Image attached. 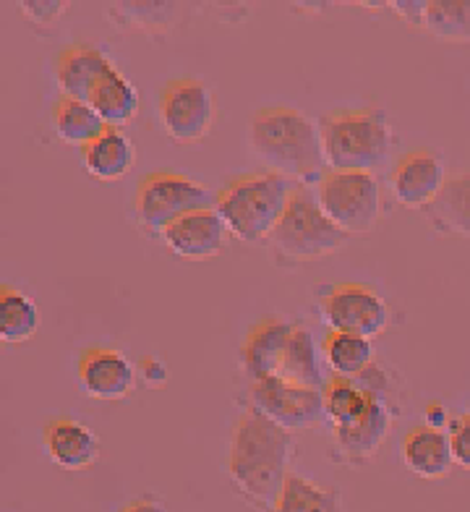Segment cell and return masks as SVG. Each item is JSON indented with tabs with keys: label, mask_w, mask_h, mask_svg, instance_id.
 <instances>
[{
	"label": "cell",
	"mask_w": 470,
	"mask_h": 512,
	"mask_svg": "<svg viewBox=\"0 0 470 512\" xmlns=\"http://www.w3.org/2000/svg\"><path fill=\"white\" fill-rule=\"evenodd\" d=\"M296 458L293 432L246 405L228 439V476L254 510L272 512Z\"/></svg>",
	"instance_id": "obj_1"
},
{
	"label": "cell",
	"mask_w": 470,
	"mask_h": 512,
	"mask_svg": "<svg viewBox=\"0 0 470 512\" xmlns=\"http://www.w3.org/2000/svg\"><path fill=\"white\" fill-rule=\"evenodd\" d=\"M254 155L280 176L311 183L322 178L324 152L319 123L298 108L272 105L256 110L249 121Z\"/></svg>",
	"instance_id": "obj_2"
},
{
	"label": "cell",
	"mask_w": 470,
	"mask_h": 512,
	"mask_svg": "<svg viewBox=\"0 0 470 512\" xmlns=\"http://www.w3.org/2000/svg\"><path fill=\"white\" fill-rule=\"evenodd\" d=\"M293 183L275 170L246 173L228 181L215 194V209L230 236L243 243H259L272 236L288 207Z\"/></svg>",
	"instance_id": "obj_3"
},
{
	"label": "cell",
	"mask_w": 470,
	"mask_h": 512,
	"mask_svg": "<svg viewBox=\"0 0 470 512\" xmlns=\"http://www.w3.org/2000/svg\"><path fill=\"white\" fill-rule=\"evenodd\" d=\"M319 134L329 170L374 173L395 144V131L384 110H329L319 118Z\"/></svg>",
	"instance_id": "obj_4"
},
{
	"label": "cell",
	"mask_w": 470,
	"mask_h": 512,
	"mask_svg": "<svg viewBox=\"0 0 470 512\" xmlns=\"http://www.w3.org/2000/svg\"><path fill=\"white\" fill-rule=\"evenodd\" d=\"M269 241V251L282 264L319 262L324 256L337 254L348 243V233L337 228L316 196L306 186H293L288 207L282 212Z\"/></svg>",
	"instance_id": "obj_5"
},
{
	"label": "cell",
	"mask_w": 470,
	"mask_h": 512,
	"mask_svg": "<svg viewBox=\"0 0 470 512\" xmlns=\"http://www.w3.org/2000/svg\"><path fill=\"white\" fill-rule=\"evenodd\" d=\"M316 202L348 236L371 233L382 215V189L366 170H324L316 183Z\"/></svg>",
	"instance_id": "obj_6"
},
{
	"label": "cell",
	"mask_w": 470,
	"mask_h": 512,
	"mask_svg": "<svg viewBox=\"0 0 470 512\" xmlns=\"http://www.w3.org/2000/svg\"><path fill=\"white\" fill-rule=\"evenodd\" d=\"M212 207L209 191L194 178L173 173V170H155L136 183L134 191V220L144 236H157L173 220L191 212V209Z\"/></svg>",
	"instance_id": "obj_7"
},
{
	"label": "cell",
	"mask_w": 470,
	"mask_h": 512,
	"mask_svg": "<svg viewBox=\"0 0 470 512\" xmlns=\"http://www.w3.org/2000/svg\"><path fill=\"white\" fill-rule=\"evenodd\" d=\"M319 317L329 330L350 335L376 337L387 330L392 319L390 304L382 293L366 283H337L322 290Z\"/></svg>",
	"instance_id": "obj_8"
},
{
	"label": "cell",
	"mask_w": 470,
	"mask_h": 512,
	"mask_svg": "<svg viewBox=\"0 0 470 512\" xmlns=\"http://www.w3.org/2000/svg\"><path fill=\"white\" fill-rule=\"evenodd\" d=\"M157 110L173 142H202L215 123V92L196 76L173 79L162 87Z\"/></svg>",
	"instance_id": "obj_9"
},
{
	"label": "cell",
	"mask_w": 470,
	"mask_h": 512,
	"mask_svg": "<svg viewBox=\"0 0 470 512\" xmlns=\"http://www.w3.org/2000/svg\"><path fill=\"white\" fill-rule=\"evenodd\" d=\"M249 405L288 432L311 429L324 421L322 390L301 387L282 377L251 379Z\"/></svg>",
	"instance_id": "obj_10"
},
{
	"label": "cell",
	"mask_w": 470,
	"mask_h": 512,
	"mask_svg": "<svg viewBox=\"0 0 470 512\" xmlns=\"http://www.w3.org/2000/svg\"><path fill=\"white\" fill-rule=\"evenodd\" d=\"M162 243L170 254L188 262H204V259H215L225 246L228 228L217 215L215 204L212 207L191 209L186 215L168 225L160 233Z\"/></svg>",
	"instance_id": "obj_11"
},
{
	"label": "cell",
	"mask_w": 470,
	"mask_h": 512,
	"mask_svg": "<svg viewBox=\"0 0 470 512\" xmlns=\"http://www.w3.org/2000/svg\"><path fill=\"white\" fill-rule=\"evenodd\" d=\"M395 416H400L395 405L379 398L374 408L358 424L329 429L332 432V447H335L329 452V458L340 465H348V468H358V465H366L369 460H374L376 452L382 450L384 439L390 437Z\"/></svg>",
	"instance_id": "obj_12"
},
{
	"label": "cell",
	"mask_w": 470,
	"mask_h": 512,
	"mask_svg": "<svg viewBox=\"0 0 470 512\" xmlns=\"http://www.w3.org/2000/svg\"><path fill=\"white\" fill-rule=\"evenodd\" d=\"M139 371L126 358V353L92 345L79 358V384L94 400H123L136 390Z\"/></svg>",
	"instance_id": "obj_13"
},
{
	"label": "cell",
	"mask_w": 470,
	"mask_h": 512,
	"mask_svg": "<svg viewBox=\"0 0 470 512\" xmlns=\"http://www.w3.org/2000/svg\"><path fill=\"white\" fill-rule=\"evenodd\" d=\"M447 176H444L442 157L429 149L408 152L397 162L390 176V186L395 199L408 209H429L442 194Z\"/></svg>",
	"instance_id": "obj_14"
},
{
	"label": "cell",
	"mask_w": 470,
	"mask_h": 512,
	"mask_svg": "<svg viewBox=\"0 0 470 512\" xmlns=\"http://www.w3.org/2000/svg\"><path fill=\"white\" fill-rule=\"evenodd\" d=\"M42 447L47 458L63 471H84L100 458V439L84 421L61 416L47 421L42 429Z\"/></svg>",
	"instance_id": "obj_15"
},
{
	"label": "cell",
	"mask_w": 470,
	"mask_h": 512,
	"mask_svg": "<svg viewBox=\"0 0 470 512\" xmlns=\"http://www.w3.org/2000/svg\"><path fill=\"white\" fill-rule=\"evenodd\" d=\"M290 330L293 322L280 317H262L251 324L241 348V366L249 379L277 377Z\"/></svg>",
	"instance_id": "obj_16"
},
{
	"label": "cell",
	"mask_w": 470,
	"mask_h": 512,
	"mask_svg": "<svg viewBox=\"0 0 470 512\" xmlns=\"http://www.w3.org/2000/svg\"><path fill=\"white\" fill-rule=\"evenodd\" d=\"M400 460L418 479H442L452 468L450 437L434 426H410L400 439Z\"/></svg>",
	"instance_id": "obj_17"
},
{
	"label": "cell",
	"mask_w": 470,
	"mask_h": 512,
	"mask_svg": "<svg viewBox=\"0 0 470 512\" xmlns=\"http://www.w3.org/2000/svg\"><path fill=\"white\" fill-rule=\"evenodd\" d=\"M89 108L100 115L105 126H123L139 113V92L113 61L102 68L87 95Z\"/></svg>",
	"instance_id": "obj_18"
},
{
	"label": "cell",
	"mask_w": 470,
	"mask_h": 512,
	"mask_svg": "<svg viewBox=\"0 0 470 512\" xmlns=\"http://www.w3.org/2000/svg\"><path fill=\"white\" fill-rule=\"evenodd\" d=\"M81 162L97 181H121L136 165V147L121 128L108 126L87 147H81Z\"/></svg>",
	"instance_id": "obj_19"
},
{
	"label": "cell",
	"mask_w": 470,
	"mask_h": 512,
	"mask_svg": "<svg viewBox=\"0 0 470 512\" xmlns=\"http://www.w3.org/2000/svg\"><path fill=\"white\" fill-rule=\"evenodd\" d=\"M277 377L288 379L293 384H301V387H311V390H322L324 384H327L322 358H319V351H316L314 345V332L301 319L293 322V330H290L288 345H285V353H282Z\"/></svg>",
	"instance_id": "obj_20"
},
{
	"label": "cell",
	"mask_w": 470,
	"mask_h": 512,
	"mask_svg": "<svg viewBox=\"0 0 470 512\" xmlns=\"http://www.w3.org/2000/svg\"><path fill=\"white\" fill-rule=\"evenodd\" d=\"M108 63L110 58L97 45H89V42L68 45L61 58H58V68H55V79H58L61 95L87 102L94 79L100 76V71Z\"/></svg>",
	"instance_id": "obj_21"
},
{
	"label": "cell",
	"mask_w": 470,
	"mask_h": 512,
	"mask_svg": "<svg viewBox=\"0 0 470 512\" xmlns=\"http://www.w3.org/2000/svg\"><path fill=\"white\" fill-rule=\"evenodd\" d=\"M376 395L369 392L366 387L348 377H332L322 387V405H324V421L329 429L337 426H353L358 424L366 413L374 408Z\"/></svg>",
	"instance_id": "obj_22"
},
{
	"label": "cell",
	"mask_w": 470,
	"mask_h": 512,
	"mask_svg": "<svg viewBox=\"0 0 470 512\" xmlns=\"http://www.w3.org/2000/svg\"><path fill=\"white\" fill-rule=\"evenodd\" d=\"M426 215L444 236L470 238V168L447 178L442 194L426 209Z\"/></svg>",
	"instance_id": "obj_23"
},
{
	"label": "cell",
	"mask_w": 470,
	"mask_h": 512,
	"mask_svg": "<svg viewBox=\"0 0 470 512\" xmlns=\"http://www.w3.org/2000/svg\"><path fill=\"white\" fill-rule=\"evenodd\" d=\"M272 512H343V494L290 471Z\"/></svg>",
	"instance_id": "obj_24"
},
{
	"label": "cell",
	"mask_w": 470,
	"mask_h": 512,
	"mask_svg": "<svg viewBox=\"0 0 470 512\" xmlns=\"http://www.w3.org/2000/svg\"><path fill=\"white\" fill-rule=\"evenodd\" d=\"M322 356L335 377L356 379L374 364V345L369 337L329 330L322 343Z\"/></svg>",
	"instance_id": "obj_25"
},
{
	"label": "cell",
	"mask_w": 470,
	"mask_h": 512,
	"mask_svg": "<svg viewBox=\"0 0 470 512\" xmlns=\"http://www.w3.org/2000/svg\"><path fill=\"white\" fill-rule=\"evenodd\" d=\"M53 128L58 139L76 147H87L105 131V121L89 108V102L61 95L53 105Z\"/></svg>",
	"instance_id": "obj_26"
},
{
	"label": "cell",
	"mask_w": 470,
	"mask_h": 512,
	"mask_svg": "<svg viewBox=\"0 0 470 512\" xmlns=\"http://www.w3.org/2000/svg\"><path fill=\"white\" fill-rule=\"evenodd\" d=\"M40 327V311L32 296L11 288L8 283L0 285V337L6 343H24Z\"/></svg>",
	"instance_id": "obj_27"
},
{
	"label": "cell",
	"mask_w": 470,
	"mask_h": 512,
	"mask_svg": "<svg viewBox=\"0 0 470 512\" xmlns=\"http://www.w3.org/2000/svg\"><path fill=\"white\" fill-rule=\"evenodd\" d=\"M421 27L434 37L470 45V0H431L421 6Z\"/></svg>",
	"instance_id": "obj_28"
},
{
	"label": "cell",
	"mask_w": 470,
	"mask_h": 512,
	"mask_svg": "<svg viewBox=\"0 0 470 512\" xmlns=\"http://www.w3.org/2000/svg\"><path fill=\"white\" fill-rule=\"evenodd\" d=\"M123 16L121 27H170L173 19L178 16V6L173 3H121V6H110V19Z\"/></svg>",
	"instance_id": "obj_29"
},
{
	"label": "cell",
	"mask_w": 470,
	"mask_h": 512,
	"mask_svg": "<svg viewBox=\"0 0 470 512\" xmlns=\"http://www.w3.org/2000/svg\"><path fill=\"white\" fill-rule=\"evenodd\" d=\"M447 437H450V450L455 465L470 471V416H457L450 418L447 424Z\"/></svg>",
	"instance_id": "obj_30"
},
{
	"label": "cell",
	"mask_w": 470,
	"mask_h": 512,
	"mask_svg": "<svg viewBox=\"0 0 470 512\" xmlns=\"http://www.w3.org/2000/svg\"><path fill=\"white\" fill-rule=\"evenodd\" d=\"M21 14L27 16L32 24L37 27H45V24H53V21L61 19L66 14V3H53V0H34V3H21Z\"/></svg>",
	"instance_id": "obj_31"
},
{
	"label": "cell",
	"mask_w": 470,
	"mask_h": 512,
	"mask_svg": "<svg viewBox=\"0 0 470 512\" xmlns=\"http://www.w3.org/2000/svg\"><path fill=\"white\" fill-rule=\"evenodd\" d=\"M141 374V377L147 379V384H152V387H160L165 379H168V366L162 364V361H157V358L152 356H144L139 361V369H136Z\"/></svg>",
	"instance_id": "obj_32"
},
{
	"label": "cell",
	"mask_w": 470,
	"mask_h": 512,
	"mask_svg": "<svg viewBox=\"0 0 470 512\" xmlns=\"http://www.w3.org/2000/svg\"><path fill=\"white\" fill-rule=\"evenodd\" d=\"M118 512H168V505L157 494H139L131 502H126Z\"/></svg>",
	"instance_id": "obj_33"
},
{
	"label": "cell",
	"mask_w": 470,
	"mask_h": 512,
	"mask_svg": "<svg viewBox=\"0 0 470 512\" xmlns=\"http://www.w3.org/2000/svg\"><path fill=\"white\" fill-rule=\"evenodd\" d=\"M423 424L434 426V429H444V426L450 424L447 408H444L439 400H431V403L426 405V411H423Z\"/></svg>",
	"instance_id": "obj_34"
},
{
	"label": "cell",
	"mask_w": 470,
	"mask_h": 512,
	"mask_svg": "<svg viewBox=\"0 0 470 512\" xmlns=\"http://www.w3.org/2000/svg\"><path fill=\"white\" fill-rule=\"evenodd\" d=\"M468 416H470V403H468Z\"/></svg>",
	"instance_id": "obj_35"
}]
</instances>
